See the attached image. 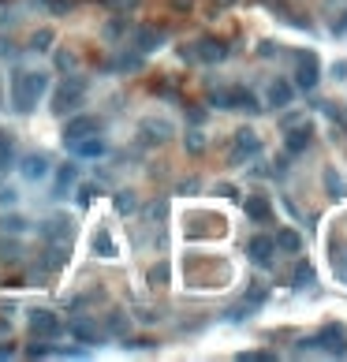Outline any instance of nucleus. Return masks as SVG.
<instances>
[{
	"label": "nucleus",
	"instance_id": "nucleus-1",
	"mask_svg": "<svg viewBox=\"0 0 347 362\" xmlns=\"http://www.w3.org/2000/svg\"><path fill=\"white\" fill-rule=\"evenodd\" d=\"M49 90V75L42 71H16L11 75V105H16L19 112H34L37 101L45 97Z\"/></svg>",
	"mask_w": 347,
	"mask_h": 362
},
{
	"label": "nucleus",
	"instance_id": "nucleus-2",
	"mask_svg": "<svg viewBox=\"0 0 347 362\" xmlns=\"http://www.w3.org/2000/svg\"><path fill=\"white\" fill-rule=\"evenodd\" d=\"M83 94H86V86H83V79H71V83H60V90L52 94V112H71V109H78V101H83Z\"/></svg>",
	"mask_w": 347,
	"mask_h": 362
},
{
	"label": "nucleus",
	"instance_id": "nucleus-3",
	"mask_svg": "<svg viewBox=\"0 0 347 362\" xmlns=\"http://www.w3.org/2000/svg\"><path fill=\"white\" fill-rule=\"evenodd\" d=\"M30 332L37 336V340H57V336L64 332L60 318L52 314V310H34L30 314Z\"/></svg>",
	"mask_w": 347,
	"mask_h": 362
},
{
	"label": "nucleus",
	"instance_id": "nucleus-4",
	"mask_svg": "<svg viewBox=\"0 0 347 362\" xmlns=\"http://www.w3.org/2000/svg\"><path fill=\"white\" fill-rule=\"evenodd\" d=\"M98 116H75V120H68L64 123V142H75V138H86V135H93L98 131Z\"/></svg>",
	"mask_w": 347,
	"mask_h": 362
},
{
	"label": "nucleus",
	"instance_id": "nucleus-5",
	"mask_svg": "<svg viewBox=\"0 0 347 362\" xmlns=\"http://www.w3.org/2000/svg\"><path fill=\"white\" fill-rule=\"evenodd\" d=\"M261 150V142H258V135L254 131H235V150H232V161H243V157H254V153Z\"/></svg>",
	"mask_w": 347,
	"mask_h": 362
},
{
	"label": "nucleus",
	"instance_id": "nucleus-6",
	"mask_svg": "<svg viewBox=\"0 0 347 362\" xmlns=\"http://www.w3.org/2000/svg\"><path fill=\"white\" fill-rule=\"evenodd\" d=\"M247 254L254 258V265H269L273 254H276V243L269 236H254V239H250V247H247Z\"/></svg>",
	"mask_w": 347,
	"mask_h": 362
},
{
	"label": "nucleus",
	"instance_id": "nucleus-7",
	"mask_svg": "<svg viewBox=\"0 0 347 362\" xmlns=\"http://www.w3.org/2000/svg\"><path fill=\"white\" fill-rule=\"evenodd\" d=\"M317 344H322L329 355H347V344H343V329L340 325H325L322 336H317Z\"/></svg>",
	"mask_w": 347,
	"mask_h": 362
},
{
	"label": "nucleus",
	"instance_id": "nucleus-8",
	"mask_svg": "<svg viewBox=\"0 0 347 362\" xmlns=\"http://www.w3.org/2000/svg\"><path fill=\"white\" fill-rule=\"evenodd\" d=\"M68 332L75 336L78 344H98V325L90 318H71L68 321Z\"/></svg>",
	"mask_w": 347,
	"mask_h": 362
},
{
	"label": "nucleus",
	"instance_id": "nucleus-9",
	"mask_svg": "<svg viewBox=\"0 0 347 362\" xmlns=\"http://www.w3.org/2000/svg\"><path fill=\"white\" fill-rule=\"evenodd\" d=\"M299 90H314L317 86V56L314 53H306L302 60H299Z\"/></svg>",
	"mask_w": 347,
	"mask_h": 362
},
{
	"label": "nucleus",
	"instance_id": "nucleus-10",
	"mask_svg": "<svg viewBox=\"0 0 347 362\" xmlns=\"http://www.w3.org/2000/svg\"><path fill=\"white\" fill-rule=\"evenodd\" d=\"M23 176L30 179V183H34V179H45L49 176V157H45V153H30V157L23 161Z\"/></svg>",
	"mask_w": 347,
	"mask_h": 362
},
{
	"label": "nucleus",
	"instance_id": "nucleus-11",
	"mask_svg": "<svg viewBox=\"0 0 347 362\" xmlns=\"http://www.w3.org/2000/svg\"><path fill=\"white\" fill-rule=\"evenodd\" d=\"M71 150L78 153V157H101V153H105V142L98 138V131H93V135H86V138H75Z\"/></svg>",
	"mask_w": 347,
	"mask_h": 362
},
{
	"label": "nucleus",
	"instance_id": "nucleus-12",
	"mask_svg": "<svg viewBox=\"0 0 347 362\" xmlns=\"http://www.w3.org/2000/svg\"><path fill=\"white\" fill-rule=\"evenodd\" d=\"M284 146H288V153H302L306 146H310V123L291 127V131L284 135Z\"/></svg>",
	"mask_w": 347,
	"mask_h": 362
},
{
	"label": "nucleus",
	"instance_id": "nucleus-13",
	"mask_svg": "<svg viewBox=\"0 0 347 362\" xmlns=\"http://www.w3.org/2000/svg\"><path fill=\"white\" fill-rule=\"evenodd\" d=\"M247 217H250V221H258V224H265V221L273 217V205H269V198L250 195V198H247Z\"/></svg>",
	"mask_w": 347,
	"mask_h": 362
},
{
	"label": "nucleus",
	"instance_id": "nucleus-14",
	"mask_svg": "<svg viewBox=\"0 0 347 362\" xmlns=\"http://www.w3.org/2000/svg\"><path fill=\"white\" fill-rule=\"evenodd\" d=\"M276 251H288V254H299L302 251V236L299 231H291V228H284V231H276Z\"/></svg>",
	"mask_w": 347,
	"mask_h": 362
},
{
	"label": "nucleus",
	"instance_id": "nucleus-15",
	"mask_svg": "<svg viewBox=\"0 0 347 362\" xmlns=\"http://www.w3.org/2000/svg\"><path fill=\"white\" fill-rule=\"evenodd\" d=\"M224 56H228V49H224L220 42H213V37H206V42H198V60L213 64V60H224Z\"/></svg>",
	"mask_w": 347,
	"mask_h": 362
},
{
	"label": "nucleus",
	"instance_id": "nucleus-16",
	"mask_svg": "<svg viewBox=\"0 0 347 362\" xmlns=\"http://www.w3.org/2000/svg\"><path fill=\"white\" fill-rule=\"evenodd\" d=\"M291 94H295V90H291V83H273V86H269V105H273V109H288V105H291Z\"/></svg>",
	"mask_w": 347,
	"mask_h": 362
},
{
	"label": "nucleus",
	"instance_id": "nucleus-17",
	"mask_svg": "<svg viewBox=\"0 0 347 362\" xmlns=\"http://www.w3.org/2000/svg\"><path fill=\"white\" fill-rule=\"evenodd\" d=\"M161 42H165V34L157 30V27H142V30H139V49H142V53H153V49H161Z\"/></svg>",
	"mask_w": 347,
	"mask_h": 362
},
{
	"label": "nucleus",
	"instance_id": "nucleus-18",
	"mask_svg": "<svg viewBox=\"0 0 347 362\" xmlns=\"http://www.w3.org/2000/svg\"><path fill=\"white\" fill-rule=\"evenodd\" d=\"M93 251H98L101 258H116V243H112L109 231H98V236H93Z\"/></svg>",
	"mask_w": 347,
	"mask_h": 362
},
{
	"label": "nucleus",
	"instance_id": "nucleus-19",
	"mask_svg": "<svg viewBox=\"0 0 347 362\" xmlns=\"http://www.w3.org/2000/svg\"><path fill=\"white\" fill-rule=\"evenodd\" d=\"M68 231H71V228H68V221H64V217H52V221L45 224V236H49V239H60V236H68Z\"/></svg>",
	"mask_w": 347,
	"mask_h": 362
},
{
	"label": "nucleus",
	"instance_id": "nucleus-20",
	"mask_svg": "<svg viewBox=\"0 0 347 362\" xmlns=\"http://www.w3.org/2000/svg\"><path fill=\"white\" fill-rule=\"evenodd\" d=\"M291 280H295V288H306V284H314V269L306 265V262H299V265H295V277H291Z\"/></svg>",
	"mask_w": 347,
	"mask_h": 362
},
{
	"label": "nucleus",
	"instance_id": "nucleus-21",
	"mask_svg": "<svg viewBox=\"0 0 347 362\" xmlns=\"http://www.w3.org/2000/svg\"><path fill=\"white\" fill-rule=\"evenodd\" d=\"M8 164H11V138L0 131V172H4Z\"/></svg>",
	"mask_w": 347,
	"mask_h": 362
},
{
	"label": "nucleus",
	"instance_id": "nucleus-22",
	"mask_svg": "<svg viewBox=\"0 0 347 362\" xmlns=\"http://www.w3.org/2000/svg\"><path fill=\"white\" fill-rule=\"evenodd\" d=\"M116 210H119V213H131V210H135V195H131V191L116 195Z\"/></svg>",
	"mask_w": 347,
	"mask_h": 362
},
{
	"label": "nucleus",
	"instance_id": "nucleus-23",
	"mask_svg": "<svg viewBox=\"0 0 347 362\" xmlns=\"http://www.w3.org/2000/svg\"><path fill=\"white\" fill-rule=\"evenodd\" d=\"M68 183H75V164H64L60 168V191L68 187Z\"/></svg>",
	"mask_w": 347,
	"mask_h": 362
},
{
	"label": "nucleus",
	"instance_id": "nucleus-24",
	"mask_svg": "<svg viewBox=\"0 0 347 362\" xmlns=\"http://www.w3.org/2000/svg\"><path fill=\"white\" fill-rule=\"evenodd\" d=\"M49 42H52V34L42 30V34H34V45H30V49H49Z\"/></svg>",
	"mask_w": 347,
	"mask_h": 362
},
{
	"label": "nucleus",
	"instance_id": "nucleus-25",
	"mask_svg": "<svg viewBox=\"0 0 347 362\" xmlns=\"http://www.w3.org/2000/svg\"><path fill=\"white\" fill-rule=\"evenodd\" d=\"M26 355H30V358H42V355H49V347H42V344H34V347H26Z\"/></svg>",
	"mask_w": 347,
	"mask_h": 362
},
{
	"label": "nucleus",
	"instance_id": "nucleus-26",
	"mask_svg": "<svg viewBox=\"0 0 347 362\" xmlns=\"http://www.w3.org/2000/svg\"><path fill=\"white\" fill-rule=\"evenodd\" d=\"M243 358H250V362H269L273 355H269V351H250V355H243Z\"/></svg>",
	"mask_w": 347,
	"mask_h": 362
},
{
	"label": "nucleus",
	"instance_id": "nucleus-27",
	"mask_svg": "<svg viewBox=\"0 0 347 362\" xmlns=\"http://www.w3.org/2000/svg\"><path fill=\"white\" fill-rule=\"evenodd\" d=\"M332 30H336V34H343V30H347V11H343L340 19H332Z\"/></svg>",
	"mask_w": 347,
	"mask_h": 362
},
{
	"label": "nucleus",
	"instance_id": "nucleus-28",
	"mask_svg": "<svg viewBox=\"0 0 347 362\" xmlns=\"http://www.w3.org/2000/svg\"><path fill=\"white\" fill-rule=\"evenodd\" d=\"M187 146H191L194 153H198V150H202V138H198V131H194V135H187Z\"/></svg>",
	"mask_w": 347,
	"mask_h": 362
},
{
	"label": "nucleus",
	"instance_id": "nucleus-29",
	"mask_svg": "<svg viewBox=\"0 0 347 362\" xmlns=\"http://www.w3.org/2000/svg\"><path fill=\"white\" fill-rule=\"evenodd\" d=\"M8 355H16V347H11V344H8V347H0V358H8Z\"/></svg>",
	"mask_w": 347,
	"mask_h": 362
}]
</instances>
